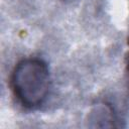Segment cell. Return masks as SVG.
Masks as SVG:
<instances>
[{"instance_id":"1","label":"cell","mask_w":129,"mask_h":129,"mask_svg":"<svg viewBox=\"0 0 129 129\" xmlns=\"http://www.w3.org/2000/svg\"><path fill=\"white\" fill-rule=\"evenodd\" d=\"M10 88L18 103L26 109L39 107L47 98L50 75L47 63L38 57H26L14 67Z\"/></svg>"},{"instance_id":"2","label":"cell","mask_w":129,"mask_h":129,"mask_svg":"<svg viewBox=\"0 0 129 129\" xmlns=\"http://www.w3.org/2000/svg\"><path fill=\"white\" fill-rule=\"evenodd\" d=\"M127 68H128V72H129V51H128V60H127Z\"/></svg>"}]
</instances>
